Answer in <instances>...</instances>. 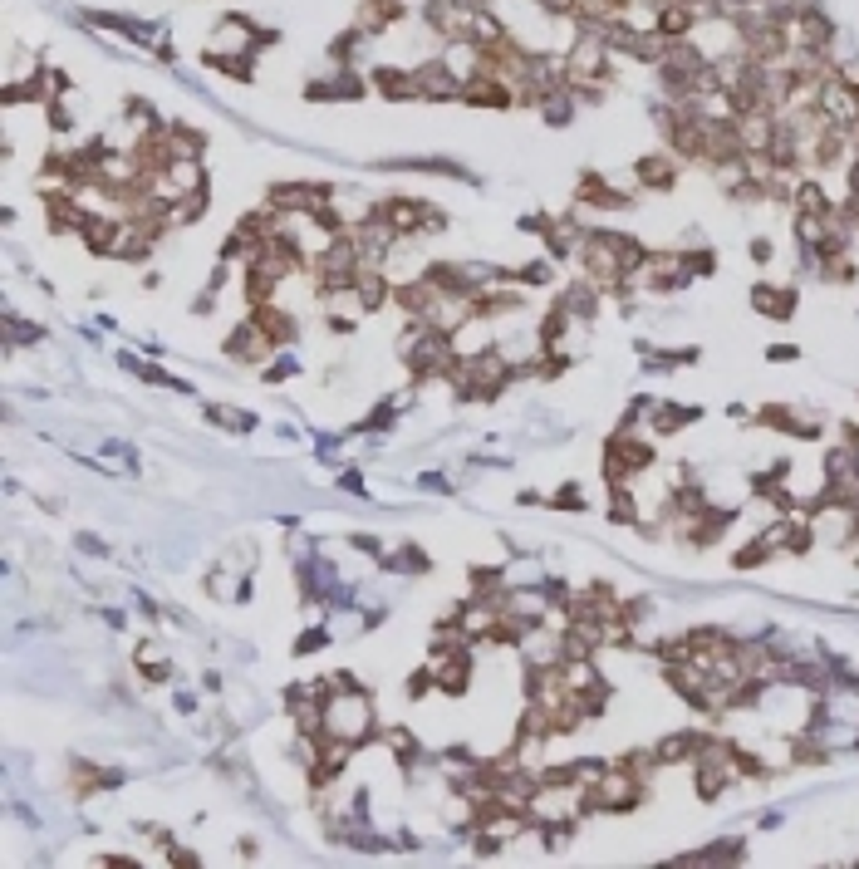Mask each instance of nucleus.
<instances>
[{"instance_id": "nucleus-1", "label": "nucleus", "mask_w": 859, "mask_h": 869, "mask_svg": "<svg viewBox=\"0 0 859 869\" xmlns=\"http://www.w3.org/2000/svg\"><path fill=\"white\" fill-rule=\"evenodd\" d=\"M379 727L373 717V697L364 687H354L344 673L330 678V693H324V737L330 742H349V746H364Z\"/></svg>"}, {"instance_id": "nucleus-2", "label": "nucleus", "mask_w": 859, "mask_h": 869, "mask_svg": "<svg viewBox=\"0 0 859 869\" xmlns=\"http://www.w3.org/2000/svg\"><path fill=\"white\" fill-rule=\"evenodd\" d=\"M226 354H232L236 364H265V359H275V340L246 315V320H236L232 334H226Z\"/></svg>"}, {"instance_id": "nucleus-3", "label": "nucleus", "mask_w": 859, "mask_h": 869, "mask_svg": "<svg viewBox=\"0 0 859 869\" xmlns=\"http://www.w3.org/2000/svg\"><path fill=\"white\" fill-rule=\"evenodd\" d=\"M393 20H403V0H364V5H359V20H354V30H364V35H379V30H389Z\"/></svg>"}, {"instance_id": "nucleus-4", "label": "nucleus", "mask_w": 859, "mask_h": 869, "mask_svg": "<svg viewBox=\"0 0 859 869\" xmlns=\"http://www.w3.org/2000/svg\"><path fill=\"white\" fill-rule=\"evenodd\" d=\"M373 89L383 99H418V84H413V69H373Z\"/></svg>"}, {"instance_id": "nucleus-5", "label": "nucleus", "mask_w": 859, "mask_h": 869, "mask_svg": "<svg viewBox=\"0 0 859 869\" xmlns=\"http://www.w3.org/2000/svg\"><path fill=\"white\" fill-rule=\"evenodd\" d=\"M359 94H364V84H359L354 69H344V74H334V79L310 84V99H359Z\"/></svg>"}, {"instance_id": "nucleus-6", "label": "nucleus", "mask_w": 859, "mask_h": 869, "mask_svg": "<svg viewBox=\"0 0 859 869\" xmlns=\"http://www.w3.org/2000/svg\"><path fill=\"white\" fill-rule=\"evenodd\" d=\"M756 310H766L771 320H785L795 310V290H776V285H756Z\"/></svg>"}, {"instance_id": "nucleus-7", "label": "nucleus", "mask_w": 859, "mask_h": 869, "mask_svg": "<svg viewBox=\"0 0 859 869\" xmlns=\"http://www.w3.org/2000/svg\"><path fill=\"white\" fill-rule=\"evenodd\" d=\"M673 158H644L638 163V183L644 187H673Z\"/></svg>"}, {"instance_id": "nucleus-8", "label": "nucleus", "mask_w": 859, "mask_h": 869, "mask_svg": "<svg viewBox=\"0 0 859 869\" xmlns=\"http://www.w3.org/2000/svg\"><path fill=\"white\" fill-rule=\"evenodd\" d=\"M212 418L222 422V428H236V432L251 428V418H246V413H232V408H212Z\"/></svg>"}, {"instance_id": "nucleus-9", "label": "nucleus", "mask_w": 859, "mask_h": 869, "mask_svg": "<svg viewBox=\"0 0 859 869\" xmlns=\"http://www.w3.org/2000/svg\"><path fill=\"white\" fill-rule=\"evenodd\" d=\"M324 644H330V638H324V629H310V634L295 644V654H314V648H324Z\"/></svg>"}]
</instances>
